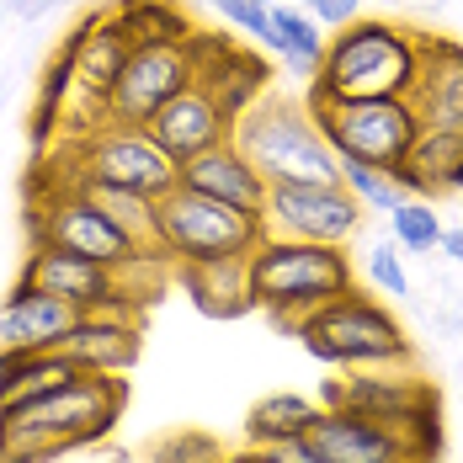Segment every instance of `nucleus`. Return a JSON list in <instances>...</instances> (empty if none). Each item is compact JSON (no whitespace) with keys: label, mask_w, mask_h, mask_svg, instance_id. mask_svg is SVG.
<instances>
[{"label":"nucleus","mask_w":463,"mask_h":463,"mask_svg":"<svg viewBox=\"0 0 463 463\" xmlns=\"http://www.w3.org/2000/svg\"><path fill=\"white\" fill-rule=\"evenodd\" d=\"M128 405L123 373H70L48 389L0 405V463H53L75 448H96Z\"/></svg>","instance_id":"1"},{"label":"nucleus","mask_w":463,"mask_h":463,"mask_svg":"<svg viewBox=\"0 0 463 463\" xmlns=\"http://www.w3.org/2000/svg\"><path fill=\"white\" fill-rule=\"evenodd\" d=\"M420 75L416 27L389 16H357L330 43L304 101H363V96H411Z\"/></svg>","instance_id":"2"},{"label":"nucleus","mask_w":463,"mask_h":463,"mask_svg":"<svg viewBox=\"0 0 463 463\" xmlns=\"http://www.w3.org/2000/svg\"><path fill=\"white\" fill-rule=\"evenodd\" d=\"M245 288H250L256 309H267L278 325L293 330L304 315H315L330 298L352 293L357 288V267H352L346 245H315V240L267 234L245 256Z\"/></svg>","instance_id":"3"},{"label":"nucleus","mask_w":463,"mask_h":463,"mask_svg":"<svg viewBox=\"0 0 463 463\" xmlns=\"http://www.w3.org/2000/svg\"><path fill=\"white\" fill-rule=\"evenodd\" d=\"M250 165L267 176V186H325V182H341V160L335 149L325 144V134L315 128L304 96L288 101V96L267 91L245 118H234V134H230Z\"/></svg>","instance_id":"4"},{"label":"nucleus","mask_w":463,"mask_h":463,"mask_svg":"<svg viewBox=\"0 0 463 463\" xmlns=\"http://www.w3.org/2000/svg\"><path fill=\"white\" fill-rule=\"evenodd\" d=\"M293 335L309 346V357L335 373H357V368H411V335L394 320L389 304H378L373 293L352 288L341 298H330L325 309L304 315L293 325Z\"/></svg>","instance_id":"5"},{"label":"nucleus","mask_w":463,"mask_h":463,"mask_svg":"<svg viewBox=\"0 0 463 463\" xmlns=\"http://www.w3.org/2000/svg\"><path fill=\"white\" fill-rule=\"evenodd\" d=\"M267 240V219L230 208L219 197L203 192H165L155 203V245L176 261V267H197V261H245L256 245Z\"/></svg>","instance_id":"6"},{"label":"nucleus","mask_w":463,"mask_h":463,"mask_svg":"<svg viewBox=\"0 0 463 463\" xmlns=\"http://www.w3.org/2000/svg\"><path fill=\"white\" fill-rule=\"evenodd\" d=\"M335 160L394 171L420 139V112L411 96H363V101H304Z\"/></svg>","instance_id":"7"},{"label":"nucleus","mask_w":463,"mask_h":463,"mask_svg":"<svg viewBox=\"0 0 463 463\" xmlns=\"http://www.w3.org/2000/svg\"><path fill=\"white\" fill-rule=\"evenodd\" d=\"M27 234H33V245H53V250H70V256H91V261L118 267V272H128L144 250H149L128 224H118L96 203L86 186L38 192V203L27 208Z\"/></svg>","instance_id":"8"},{"label":"nucleus","mask_w":463,"mask_h":463,"mask_svg":"<svg viewBox=\"0 0 463 463\" xmlns=\"http://www.w3.org/2000/svg\"><path fill=\"white\" fill-rule=\"evenodd\" d=\"M325 411H352V416L383 420V426H405L416 437L442 442V405L437 389L411 368H357L320 383Z\"/></svg>","instance_id":"9"},{"label":"nucleus","mask_w":463,"mask_h":463,"mask_svg":"<svg viewBox=\"0 0 463 463\" xmlns=\"http://www.w3.org/2000/svg\"><path fill=\"white\" fill-rule=\"evenodd\" d=\"M80 155V186H118V192H139L149 203H160L165 192L182 186V165L149 139V128H123L107 123L86 139H59Z\"/></svg>","instance_id":"10"},{"label":"nucleus","mask_w":463,"mask_h":463,"mask_svg":"<svg viewBox=\"0 0 463 463\" xmlns=\"http://www.w3.org/2000/svg\"><path fill=\"white\" fill-rule=\"evenodd\" d=\"M282 453L298 463H431L442 453V442L416 437L405 426L352 416V411H320L309 437L282 448Z\"/></svg>","instance_id":"11"},{"label":"nucleus","mask_w":463,"mask_h":463,"mask_svg":"<svg viewBox=\"0 0 463 463\" xmlns=\"http://www.w3.org/2000/svg\"><path fill=\"white\" fill-rule=\"evenodd\" d=\"M182 48H186V59H192V86L213 96L230 123L245 118L261 96L272 91V64H267V53L250 48V43H234L230 33L197 27Z\"/></svg>","instance_id":"12"},{"label":"nucleus","mask_w":463,"mask_h":463,"mask_svg":"<svg viewBox=\"0 0 463 463\" xmlns=\"http://www.w3.org/2000/svg\"><path fill=\"white\" fill-rule=\"evenodd\" d=\"M267 234L278 240H315V245H346L363 230V203L341 182L325 186H272L261 203Z\"/></svg>","instance_id":"13"},{"label":"nucleus","mask_w":463,"mask_h":463,"mask_svg":"<svg viewBox=\"0 0 463 463\" xmlns=\"http://www.w3.org/2000/svg\"><path fill=\"white\" fill-rule=\"evenodd\" d=\"M192 86V59L186 48H134L118 70V80L101 96V112L107 123H123V128H149V118L176 101Z\"/></svg>","instance_id":"14"},{"label":"nucleus","mask_w":463,"mask_h":463,"mask_svg":"<svg viewBox=\"0 0 463 463\" xmlns=\"http://www.w3.org/2000/svg\"><path fill=\"white\" fill-rule=\"evenodd\" d=\"M16 278L38 282L43 293L75 304L80 315H101V309H144L118 267H101V261H91V256H70V250H53V245H33Z\"/></svg>","instance_id":"15"},{"label":"nucleus","mask_w":463,"mask_h":463,"mask_svg":"<svg viewBox=\"0 0 463 463\" xmlns=\"http://www.w3.org/2000/svg\"><path fill=\"white\" fill-rule=\"evenodd\" d=\"M96 27V11L80 16L59 48L48 53L43 64V80H38V101H33V123H27V139H33V155H48L53 144L64 139V118H70V101L80 91V53H86V38Z\"/></svg>","instance_id":"16"},{"label":"nucleus","mask_w":463,"mask_h":463,"mask_svg":"<svg viewBox=\"0 0 463 463\" xmlns=\"http://www.w3.org/2000/svg\"><path fill=\"white\" fill-rule=\"evenodd\" d=\"M80 309L43 293L38 282L16 278L11 293L0 298V346H22V352H59L64 335L75 330Z\"/></svg>","instance_id":"17"},{"label":"nucleus","mask_w":463,"mask_h":463,"mask_svg":"<svg viewBox=\"0 0 463 463\" xmlns=\"http://www.w3.org/2000/svg\"><path fill=\"white\" fill-rule=\"evenodd\" d=\"M420 43V75H416V101L420 128H448L463 134V43L437 38V33H416Z\"/></svg>","instance_id":"18"},{"label":"nucleus","mask_w":463,"mask_h":463,"mask_svg":"<svg viewBox=\"0 0 463 463\" xmlns=\"http://www.w3.org/2000/svg\"><path fill=\"white\" fill-rule=\"evenodd\" d=\"M234 134V123L219 112V101L208 91H197V86H186L176 101H165L155 118H149V139L160 144L176 165H186L192 155H203V149H213V144H224Z\"/></svg>","instance_id":"19"},{"label":"nucleus","mask_w":463,"mask_h":463,"mask_svg":"<svg viewBox=\"0 0 463 463\" xmlns=\"http://www.w3.org/2000/svg\"><path fill=\"white\" fill-rule=\"evenodd\" d=\"M182 186L186 192H203V197H219V203H230V208H245V213H261V203H267V192H272L267 176L250 165V155L234 139L192 155L182 165Z\"/></svg>","instance_id":"20"},{"label":"nucleus","mask_w":463,"mask_h":463,"mask_svg":"<svg viewBox=\"0 0 463 463\" xmlns=\"http://www.w3.org/2000/svg\"><path fill=\"white\" fill-rule=\"evenodd\" d=\"M139 309H101V315H80L59 352H70L91 373H128L139 357Z\"/></svg>","instance_id":"21"},{"label":"nucleus","mask_w":463,"mask_h":463,"mask_svg":"<svg viewBox=\"0 0 463 463\" xmlns=\"http://www.w3.org/2000/svg\"><path fill=\"white\" fill-rule=\"evenodd\" d=\"M400 186L411 197H448V192H463V134H448V128H420L416 149L405 165H394Z\"/></svg>","instance_id":"22"},{"label":"nucleus","mask_w":463,"mask_h":463,"mask_svg":"<svg viewBox=\"0 0 463 463\" xmlns=\"http://www.w3.org/2000/svg\"><path fill=\"white\" fill-rule=\"evenodd\" d=\"M107 16L134 48H182L197 33V16L182 0H112Z\"/></svg>","instance_id":"23"},{"label":"nucleus","mask_w":463,"mask_h":463,"mask_svg":"<svg viewBox=\"0 0 463 463\" xmlns=\"http://www.w3.org/2000/svg\"><path fill=\"white\" fill-rule=\"evenodd\" d=\"M176 282L192 293V304L208 320H240L250 315V288H245V261H197V267H176Z\"/></svg>","instance_id":"24"},{"label":"nucleus","mask_w":463,"mask_h":463,"mask_svg":"<svg viewBox=\"0 0 463 463\" xmlns=\"http://www.w3.org/2000/svg\"><path fill=\"white\" fill-rule=\"evenodd\" d=\"M320 411H325L320 400L293 394V389L267 394V400H256L250 416H245V442H250V448H293V442L309 437V426L320 420Z\"/></svg>","instance_id":"25"},{"label":"nucleus","mask_w":463,"mask_h":463,"mask_svg":"<svg viewBox=\"0 0 463 463\" xmlns=\"http://www.w3.org/2000/svg\"><path fill=\"white\" fill-rule=\"evenodd\" d=\"M325 27L309 5H293V0H272V53H282L304 80H315L325 64Z\"/></svg>","instance_id":"26"},{"label":"nucleus","mask_w":463,"mask_h":463,"mask_svg":"<svg viewBox=\"0 0 463 463\" xmlns=\"http://www.w3.org/2000/svg\"><path fill=\"white\" fill-rule=\"evenodd\" d=\"M80 373V363L70 352H22V346H0V405L16 400V394H33L48 389L59 378Z\"/></svg>","instance_id":"27"},{"label":"nucleus","mask_w":463,"mask_h":463,"mask_svg":"<svg viewBox=\"0 0 463 463\" xmlns=\"http://www.w3.org/2000/svg\"><path fill=\"white\" fill-rule=\"evenodd\" d=\"M341 186L363 203V213H394L411 192L400 186L394 171H378V165H357V160H341Z\"/></svg>","instance_id":"28"},{"label":"nucleus","mask_w":463,"mask_h":463,"mask_svg":"<svg viewBox=\"0 0 463 463\" xmlns=\"http://www.w3.org/2000/svg\"><path fill=\"white\" fill-rule=\"evenodd\" d=\"M389 230H394V245L411 250V256H426L442 245V219L431 208V197H405L394 213H389Z\"/></svg>","instance_id":"29"},{"label":"nucleus","mask_w":463,"mask_h":463,"mask_svg":"<svg viewBox=\"0 0 463 463\" xmlns=\"http://www.w3.org/2000/svg\"><path fill=\"white\" fill-rule=\"evenodd\" d=\"M224 458H230V448L213 431H197V426L149 442V463H224Z\"/></svg>","instance_id":"30"},{"label":"nucleus","mask_w":463,"mask_h":463,"mask_svg":"<svg viewBox=\"0 0 463 463\" xmlns=\"http://www.w3.org/2000/svg\"><path fill=\"white\" fill-rule=\"evenodd\" d=\"M363 272H368V282L383 298H405V293H411V272H405V256H400L394 240H389V245H373L368 261H363Z\"/></svg>","instance_id":"31"},{"label":"nucleus","mask_w":463,"mask_h":463,"mask_svg":"<svg viewBox=\"0 0 463 463\" xmlns=\"http://www.w3.org/2000/svg\"><path fill=\"white\" fill-rule=\"evenodd\" d=\"M240 33H250V43L272 48V0H213Z\"/></svg>","instance_id":"32"},{"label":"nucleus","mask_w":463,"mask_h":463,"mask_svg":"<svg viewBox=\"0 0 463 463\" xmlns=\"http://www.w3.org/2000/svg\"><path fill=\"white\" fill-rule=\"evenodd\" d=\"M309 11L320 16V27H330V33H341L346 22H357V16H363V0H315Z\"/></svg>","instance_id":"33"},{"label":"nucleus","mask_w":463,"mask_h":463,"mask_svg":"<svg viewBox=\"0 0 463 463\" xmlns=\"http://www.w3.org/2000/svg\"><path fill=\"white\" fill-rule=\"evenodd\" d=\"M224 463H298V458H288L282 448H250V442H245V448H234Z\"/></svg>","instance_id":"34"},{"label":"nucleus","mask_w":463,"mask_h":463,"mask_svg":"<svg viewBox=\"0 0 463 463\" xmlns=\"http://www.w3.org/2000/svg\"><path fill=\"white\" fill-rule=\"evenodd\" d=\"M5 5H11V16H22V22H33V16H43V11L53 5V0H5Z\"/></svg>","instance_id":"35"},{"label":"nucleus","mask_w":463,"mask_h":463,"mask_svg":"<svg viewBox=\"0 0 463 463\" xmlns=\"http://www.w3.org/2000/svg\"><path fill=\"white\" fill-rule=\"evenodd\" d=\"M442 250H448L453 261H463V230H442Z\"/></svg>","instance_id":"36"},{"label":"nucleus","mask_w":463,"mask_h":463,"mask_svg":"<svg viewBox=\"0 0 463 463\" xmlns=\"http://www.w3.org/2000/svg\"><path fill=\"white\" fill-rule=\"evenodd\" d=\"M293 5H315V0H293Z\"/></svg>","instance_id":"37"}]
</instances>
